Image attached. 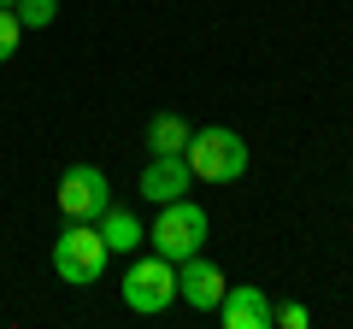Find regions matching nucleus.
I'll list each match as a JSON object with an SVG mask.
<instances>
[{
    "label": "nucleus",
    "instance_id": "14",
    "mask_svg": "<svg viewBox=\"0 0 353 329\" xmlns=\"http://www.w3.org/2000/svg\"><path fill=\"white\" fill-rule=\"evenodd\" d=\"M0 6H18V0H0Z\"/></svg>",
    "mask_w": 353,
    "mask_h": 329
},
{
    "label": "nucleus",
    "instance_id": "5",
    "mask_svg": "<svg viewBox=\"0 0 353 329\" xmlns=\"http://www.w3.org/2000/svg\"><path fill=\"white\" fill-rule=\"evenodd\" d=\"M106 206H112V182H106L101 164H71L59 177V212L71 224H94Z\"/></svg>",
    "mask_w": 353,
    "mask_h": 329
},
{
    "label": "nucleus",
    "instance_id": "9",
    "mask_svg": "<svg viewBox=\"0 0 353 329\" xmlns=\"http://www.w3.org/2000/svg\"><path fill=\"white\" fill-rule=\"evenodd\" d=\"M101 241H106V253H136L141 241H148V229H141V217L130 212V206H106L101 217Z\"/></svg>",
    "mask_w": 353,
    "mask_h": 329
},
{
    "label": "nucleus",
    "instance_id": "8",
    "mask_svg": "<svg viewBox=\"0 0 353 329\" xmlns=\"http://www.w3.org/2000/svg\"><path fill=\"white\" fill-rule=\"evenodd\" d=\"M218 317H224V329H271V300H265V288H224Z\"/></svg>",
    "mask_w": 353,
    "mask_h": 329
},
{
    "label": "nucleus",
    "instance_id": "2",
    "mask_svg": "<svg viewBox=\"0 0 353 329\" xmlns=\"http://www.w3.org/2000/svg\"><path fill=\"white\" fill-rule=\"evenodd\" d=\"M53 270H59V282H71V288H94V282L106 277V241L94 224H71L59 229V241H53Z\"/></svg>",
    "mask_w": 353,
    "mask_h": 329
},
{
    "label": "nucleus",
    "instance_id": "6",
    "mask_svg": "<svg viewBox=\"0 0 353 329\" xmlns=\"http://www.w3.org/2000/svg\"><path fill=\"white\" fill-rule=\"evenodd\" d=\"M224 270L212 265V259L189 253V259H176V300L194 306V312H218V300H224Z\"/></svg>",
    "mask_w": 353,
    "mask_h": 329
},
{
    "label": "nucleus",
    "instance_id": "10",
    "mask_svg": "<svg viewBox=\"0 0 353 329\" xmlns=\"http://www.w3.org/2000/svg\"><path fill=\"white\" fill-rule=\"evenodd\" d=\"M148 147L153 153H183V147H189V124H183L176 112H159L148 124Z\"/></svg>",
    "mask_w": 353,
    "mask_h": 329
},
{
    "label": "nucleus",
    "instance_id": "13",
    "mask_svg": "<svg viewBox=\"0 0 353 329\" xmlns=\"http://www.w3.org/2000/svg\"><path fill=\"white\" fill-rule=\"evenodd\" d=\"M271 323H283V329H306V323H312V312H306V306H271Z\"/></svg>",
    "mask_w": 353,
    "mask_h": 329
},
{
    "label": "nucleus",
    "instance_id": "11",
    "mask_svg": "<svg viewBox=\"0 0 353 329\" xmlns=\"http://www.w3.org/2000/svg\"><path fill=\"white\" fill-rule=\"evenodd\" d=\"M12 12H18V24H24V30H48L53 18H59V0H18Z\"/></svg>",
    "mask_w": 353,
    "mask_h": 329
},
{
    "label": "nucleus",
    "instance_id": "3",
    "mask_svg": "<svg viewBox=\"0 0 353 329\" xmlns=\"http://www.w3.org/2000/svg\"><path fill=\"white\" fill-rule=\"evenodd\" d=\"M201 241H206V212L189 200V194H176V200L159 206V217H153V253L159 259H189L201 253Z\"/></svg>",
    "mask_w": 353,
    "mask_h": 329
},
{
    "label": "nucleus",
    "instance_id": "12",
    "mask_svg": "<svg viewBox=\"0 0 353 329\" xmlns=\"http://www.w3.org/2000/svg\"><path fill=\"white\" fill-rule=\"evenodd\" d=\"M18 41H24V24H18V12L12 6H0V65L18 53Z\"/></svg>",
    "mask_w": 353,
    "mask_h": 329
},
{
    "label": "nucleus",
    "instance_id": "7",
    "mask_svg": "<svg viewBox=\"0 0 353 329\" xmlns=\"http://www.w3.org/2000/svg\"><path fill=\"white\" fill-rule=\"evenodd\" d=\"M189 182H194V171H189V159H183V153H153L136 189H141V200L165 206V200H176V194H189Z\"/></svg>",
    "mask_w": 353,
    "mask_h": 329
},
{
    "label": "nucleus",
    "instance_id": "4",
    "mask_svg": "<svg viewBox=\"0 0 353 329\" xmlns=\"http://www.w3.org/2000/svg\"><path fill=\"white\" fill-rule=\"evenodd\" d=\"M124 306L141 317H159L165 306H176V265L171 259H136V265L124 270Z\"/></svg>",
    "mask_w": 353,
    "mask_h": 329
},
{
    "label": "nucleus",
    "instance_id": "1",
    "mask_svg": "<svg viewBox=\"0 0 353 329\" xmlns=\"http://www.w3.org/2000/svg\"><path fill=\"white\" fill-rule=\"evenodd\" d=\"M183 159H189V171L201 182H241V177H248V141H241L236 129H224V124L201 129V136L189 129Z\"/></svg>",
    "mask_w": 353,
    "mask_h": 329
}]
</instances>
